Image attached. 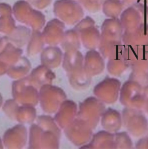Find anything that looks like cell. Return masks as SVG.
Listing matches in <instances>:
<instances>
[{"label": "cell", "instance_id": "13", "mask_svg": "<svg viewBox=\"0 0 148 149\" xmlns=\"http://www.w3.org/2000/svg\"><path fill=\"white\" fill-rule=\"evenodd\" d=\"M68 69L71 73L75 72L84 68V58L82 54L77 49H71L68 52Z\"/></svg>", "mask_w": 148, "mask_h": 149}, {"label": "cell", "instance_id": "8", "mask_svg": "<svg viewBox=\"0 0 148 149\" xmlns=\"http://www.w3.org/2000/svg\"><path fill=\"white\" fill-rule=\"evenodd\" d=\"M121 123L122 119L120 114L114 109H108L102 116V125L107 132L118 131L121 127Z\"/></svg>", "mask_w": 148, "mask_h": 149}, {"label": "cell", "instance_id": "7", "mask_svg": "<svg viewBox=\"0 0 148 149\" xmlns=\"http://www.w3.org/2000/svg\"><path fill=\"white\" fill-rule=\"evenodd\" d=\"M104 68V62L100 54L91 49L85 55L84 69L91 76L101 73Z\"/></svg>", "mask_w": 148, "mask_h": 149}, {"label": "cell", "instance_id": "2", "mask_svg": "<svg viewBox=\"0 0 148 149\" xmlns=\"http://www.w3.org/2000/svg\"><path fill=\"white\" fill-rule=\"evenodd\" d=\"M104 104L99 99L89 97L80 104L78 118L86 122L92 129H94L104 113Z\"/></svg>", "mask_w": 148, "mask_h": 149}, {"label": "cell", "instance_id": "10", "mask_svg": "<svg viewBox=\"0 0 148 149\" xmlns=\"http://www.w3.org/2000/svg\"><path fill=\"white\" fill-rule=\"evenodd\" d=\"M89 144L90 146L86 148H115L114 135L104 131L98 132L95 134Z\"/></svg>", "mask_w": 148, "mask_h": 149}, {"label": "cell", "instance_id": "12", "mask_svg": "<svg viewBox=\"0 0 148 149\" xmlns=\"http://www.w3.org/2000/svg\"><path fill=\"white\" fill-rule=\"evenodd\" d=\"M70 80L75 89L82 90L87 88L90 84L91 76L85 72L83 68L78 71L71 73Z\"/></svg>", "mask_w": 148, "mask_h": 149}, {"label": "cell", "instance_id": "9", "mask_svg": "<svg viewBox=\"0 0 148 149\" xmlns=\"http://www.w3.org/2000/svg\"><path fill=\"white\" fill-rule=\"evenodd\" d=\"M122 41L125 46H148V33L128 31L122 36Z\"/></svg>", "mask_w": 148, "mask_h": 149}, {"label": "cell", "instance_id": "15", "mask_svg": "<svg viewBox=\"0 0 148 149\" xmlns=\"http://www.w3.org/2000/svg\"><path fill=\"white\" fill-rule=\"evenodd\" d=\"M129 80L134 81L143 87L148 85V72L132 70L129 77Z\"/></svg>", "mask_w": 148, "mask_h": 149}, {"label": "cell", "instance_id": "14", "mask_svg": "<svg viewBox=\"0 0 148 149\" xmlns=\"http://www.w3.org/2000/svg\"><path fill=\"white\" fill-rule=\"evenodd\" d=\"M114 142L115 148H131L132 141L125 132L117 133L114 135Z\"/></svg>", "mask_w": 148, "mask_h": 149}, {"label": "cell", "instance_id": "5", "mask_svg": "<svg viewBox=\"0 0 148 149\" xmlns=\"http://www.w3.org/2000/svg\"><path fill=\"white\" fill-rule=\"evenodd\" d=\"M120 86V81L115 79H105L95 87L94 94L100 101L111 104L117 100Z\"/></svg>", "mask_w": 148, "mask_h": 149}, {"label": "cell", "instance_id": "6", "mask_svg": "<svg viewBox=\"0 0 148 149\" xmlns=\"http://www.w3.org/2000/svg\"><path fill=\"white\" fill-rule=\"evenodd\" d=\"M71 127L73 129L71 140L75 145H84L89 141L92 133V127L86 122L78 118L71 123Z\"/></svg>", "mask_w": 148, "mask_h": 149}, {"label": "cell", "instance_id": "4", "mask_svg": "<svg viewBox=\"0 0 148 149\" xmlns=\"http://www.w3.org/2000/svg\"><path fill=\"white\" fill-rule=\"evenodd\" d=\"M122 56L128 66L132 70L148 72V46H125Z\"/></svg>", "mask_w": 148, "mask_h": 149}, {"label": "cell", "instance_id": "11", "mask_svg": "<svg viewBox=\"0 0 148 149\" xmlns=\"http://www.w3.org/2000/svg\"><path fill=\"white\" fill-rule=\"evenodd\" d=\"M122 52V51L109 59L107 68L108 72L111 75L119 76L129 67L123 58Z\"/></svg>", "mask_w": 148, "mask_h": 149}, {"label": "cell", "instance_id": "3", "mask_svg": "<svg viewBox=\"0 0 148 149\" xmlns=\"http://www.w3.org/2000/svg\"><path fill=\"white\" fill-rule=\"evenodd\" d=\"M122 120L127 130L133 136H143L147 130V119L139 109L125 108Z\"/></svg>", "mask_w": 148, "mask_h": 149}, {"label": "cell", "instance_id": "1", "mask_svg": "<svg viewBox=\"0 0 148 149\" xmlns=\"http://www.w3.org/2000/svg\"><path fill=\"white\" fill-rule=\"evenodd\" d=\"M120 102L127 108L139 109L143 108L144 87L131 80L126 81L121 88Z\"/></svg>", "mask_w": 148, "mask_h": 149}]
</instances>
